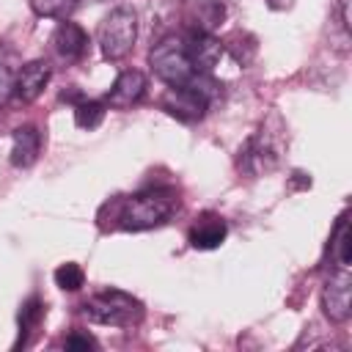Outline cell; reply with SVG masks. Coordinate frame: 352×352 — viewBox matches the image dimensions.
Instances as JSON below:
<instances>
[{"label":"cell","instance_id":"6da1fadb","mask_svg":"<svg viewBox=\"0 0 352 352\" xmlns=\"http://www.w3.org/2000/svg\"><path fill=\"white\" fill-rule=\"evenodd\" d=\"M176 204H179L176 192L173 190H165V187L135 192V195L118 201L116 226L121 231H146V228H154V226L165 223L173 214Z\"/></svg>","mask_w":352,"mask_h":352},{"label":"cell","instance_id":"7a4b0ae2","mask_svg":"<svg viewBox=\"0 0 352 352\" xmlns=\"http://www.w3.org/2000/svg\"><path fill=\"white\" fill-rule=\"evenodd\" d=\"M283 151V126L280 118L275 121V113L245 140L236 157V168L248 176H264L278 168Z\"/></svg>","mask_w":352,"mask_h":352},{"label":"cell","instance_id":"3957f363","mask_svg":"<svg viewBox=\"0 0 352 352\" xmlns=\"http://www.w3.org/2000/svg\"><path fill=\"white\" fill-rule=\"evenodd\" d=\"M82 314L88 322L110 324V327H135L143 322V302L121 289H104L96 292L82 302Z\"/></svg>","mask_w":352,"mask_h":352},{"label":"cell","instance_id":"277c9868","mask_svg":"<svg viewBox=\"0 0 352 352\" xmlns=\"http://www.w3.org/2000/svg\"><path fill=\"white\" fill-rule=\"evenodd\" d=\"M148 66L165 85H190L198 77L187 52V36H176V33L160 38L151 47Z\"/></svg>","mask_w":352,"mask_h":352},{"label":"cell","instance_id":"5b68a950","mask_svg":"<svg viewBox=\"0 0 352 352\" xmlns=\"http://www.w3.org/2000/svg\"><path fill=\"white\" fill-rule=\"evenodd\" d=\"M138 38V16L132 8H113L96 28V44L104 60H121L132 52Z\"/></svg>","mask_w":352,"mask_h":352},{"label":"cell","instance_id":"8992f818","mask_svg":"<svg viewBox=\"0 0 352 352\" xmlns=\"http://www.w3.org/2000/svg\"><path fill=\"white\" fill-rule=\"evenodd\" d=\"M322 311L330 322L344 324L352 316V275L338 267L322 286Z\"/></svg>","mask_w":352,"mask_h":352},{"label":"cell","instance_id":"52a82bcc","mask_svg":"<svg viewBox=\"0 0 352 352\" xmlns=\"http://www.w3.org/2000/svg\"><path fill=\"white\" fill-rule=\"evenodd\" d=\"M160 107L168 116H173L176 121L192 124V121H201L206 116L209 99L190 85H168V91L160 96Z\"/></svg>","mask_w":352,"mask_h":352},{"label":"cell","instance_id":"ba28073f","mask_svg":"<svg viewBox=\"0 0 352 352\" xmlns=\"http://www.w3.org/2000/svg\"><path fill=\"white\" fill-rule=\"evenodd\" d=\"M50 77H52V69H50L47 60H30V63H25L14 74V96H16V102H22V104L36 102L41 96V91L47 88Z\"/></svg>","mask_w":352,"mask_h":352},{"label":"cell","instance_id":"9c48e42d","mask_svg":"<svg viewBox=\"0 0 352 352\" xmlns=\"http://www.w3.org/2000/svg\"><path fill=\"white\" fill-rule=\"evenodd\" d=\"M187 52H190V60H192L198 74H212V69L217 66V60L223 55V41L214 38L212 33L190 30L187 33Z\"/></svg>","mask_w":352,"mask_h":352},{"label":"cell","instance_id":"30bf717a","mask_svg":"<svg viewBox=\"0 0 352 352\" xmlns=\"http://www.w3.org/2000/svg\"><path fill=\"white\" fill-rule=\"evenodd\" d=\"M143 94H146V74L138 69H124L107 91V104L116 110H126L135 102H140Z\"/></svg>","mask_w":352,"mask_h":352},{"label":"cell","instance_id":"8fae6325","mask_svg":"<svg viewBox=\"0 0 352 352\" xmlns=\"http://www.w3.org/2000/svg\"><path fill=\"white\" fill-rule=\"evenodd\" d=\"M52 50L58 52V58L74 63L88 52V36L77 22L63 19V22H58V28L52 33Z\"/></svg>","mask_w":352,"mask_h":352},{"label":"cell","instance_id":"7c38bea8","mask_svg":"<svg viewBox=\"0 0 352 352\" xmlns=\"http://www.w3.org/2000/svg\"><path fill=\"white\" fill-rule=\"evenodd\" d=\"M38 154H41V132L30 124L16 126L11 135V157H8L11 165L14 168H30V165H36Z\"/></svg>","mask_w":352,"mask_h":352},{"label":"cell","instance_id":"4fadbf2b","mask_svg":"<svg viewBox=\"0 0 352 352\" xmlns=\"http://www.w3.org/2000/svg\"><path fill=\"white\" fill-rule=\"evenodd\" d=\"M226 234H228V226H226L223 217H217V214H204V217H198V220L192 223L187 239H190V245H192L195 250H214V248L223 245Z\"/></svg>","mask_w":352,"mask_h":352},{"label":"cell","instance_id":"5bb4252c","mask_svg":"<svg viewBox=\"0 0 352 352\" xmlns=\"http://www.w3.org/2000/svg\"><path fill=\"white\" fill-rule=\"evenodd\" d=\"M349 239H352L349 236V220H346V214H341L333 234H330V256L338 267H346L352 258V242Z\"/></svg>","mask_w":352,"mask_h":352},{"label":"cell","instance_id":"9a60e30c","mask_svg":"<svg viewBox=\"0 0 352 352\" xmlns=\"http://www.w3.org/2000/svg\"><path fill=\"white\" fill-rule=\"evenodd\" d=\"M104 104L102 102H94V99H82L74 104V124L80 129H96L102 121H104Z\"/></svg>","mask_w":352,"mask_h":352},{"label":"cell","instance_id":"2e32d148","mask_svg":"<svg viewBox=\"0 0 352 352\" xmlns=\"http://www.w3.org/2000/svg\"><path fill=\"white\" fill-rule=\"evenodd\" d=\"M41 319H44V302L38 297L25 300L22 308H19V338L28 336V333H33L41 324Z\"/></svg>","mask_w":352,"mask_h":352},{"label":"cell","instance_id":"e0dca14e","mask_svg":"<svg viewBox=\"0 0 352 352\" xmlns=\"http://www.w3.org/2000/svg\"><path fill=\"white\" fill-rule=\"evenodd\" d=\"M28 3L38 16L47 19H66L77 6V0H28Z\"/></svg>","mask_w":352,"mask_h":352},{"label":"cell","instance_id":"ac0fdd59","mask_svg":"<svg viewBox=\"0 0 352 352\" xmlns=\"http://www.w3.org/2000/svg\"><path fill=\"white\" fill-rule=\"evenodd\" d=\"M55 283H58L63 292H77V289H82V283H85V272H82L80 264L66 261V264H60V267L55 270Z\"/></svg>","mask_w":352,"mask_h":352},{"label":"cell","instance_id":"d6986e66","mask_svg":"<svg viewBox=\"0 0 352 352\" xmlns=\"http://www.w3.org/2000/svg\"><path fill=\"white\" fill-rule=\"evenodd\" d=\"M63 346H66V349H96L99 344H96V338H94L91 333H80V330H74L72 336H66Z\"/></svg>","mask_w":352,"mask_h":352},{"label":"cell","instance_id":"ffe728a7","mask_svg":"<svg viewBox=\"0 0 352 352\" xmlns=\"http://www.w3.org/2000/svg\"><path fill=\"white\" fill-rule=\"evenodd\" d=\"M14 96V72L0 60V107Z\"/></svg>","mask_w":352,"mask_h":352}]
</instances>
